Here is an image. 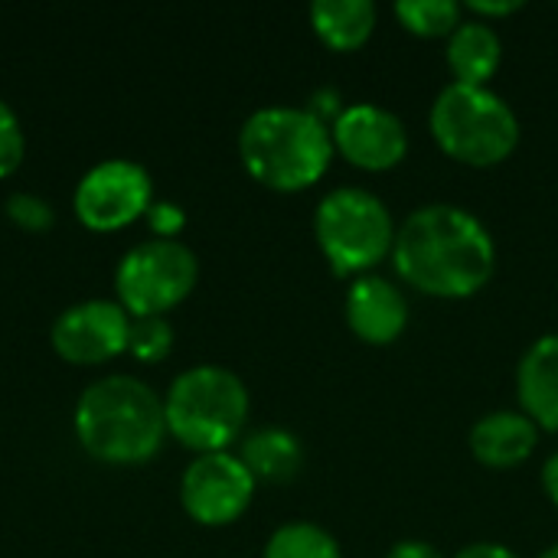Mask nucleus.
Returning <instances> with one entry per match:
<instances>
[{"label": "nucleus", "instance_id": "9d476101", "mask_svg": "<svg viewBox=\"0 0 558 558\" xmlns=\"http://www.w3.org/2000/svg\"><path fill=\"white\" fill-rule=\"evenodd\" d=\"M131 314L118 301H82L65 307L52 330L49 343L59 360L72 366H101L128 353Z\"/></svg>", "mask_w": 558, "mask_h": 558}, {"label": "nucleus", "instance_id": "20e7f679", "mask_svg": "<svg viewBox=\"0 0 558 558\" xmlns=\"http://www.w3.org/2000/svg\"><path fill=\"white\" fill-rule=\"evenodd\" d=\"M167 432L196 454L229 451L248 418V389L226 366H193L163 396Z\"/></svg>", "mask_w": 558, "mask_h": 558}, {"label": "nucleus", "instance_id": "0eeeda50", "mask_svg": "<svg viewBox=\"0 0 558 558\" xmlns=\"http://www.w3.org/2000/svg\"><path fill=\"white\" fill-rule=\"evenodd\" d=\"M196 281L199 262L180 239H147L114 268V294L131 317H163L193 294Z\"/></svg>", "mask_w": 558, "mask_h": 558}, {"label": "nucleus", "instance_id": "393cba45", "mask_svg": "<svg viewBox=\"0 0 558 558\" xmlns=\"http://www.w3.org/2000/svg\"><path fill=\"white\" fill-rule=\"evenodd\" d=\"M520 7H523L520 0H500V3L471 0V3H468V10H471V13H477L481 20H487V16H510V13H517Z\"/></svg>", "mask_w": 558, "mask_h": 558}, {"label": "nucleus", "instance_id": "f03ea898", "mask_svg": "<svg viewBox=\"0 0 558 558\" xmlns=\"http://www.w3.org/2000/svg\"><path fill=\"white\" fill-rule=\"evenodd\" d=\"M167 435L163 399L137 376H105L75 402V438L101 464H144Z\"/></svg>", "mask_w": 558, "mask_h": 558}, {"label": "nucleus", "instance_id": "bb28decb", "mask_svg": "<svg viewBox=\"0 0 558 558\" xmlns=\"http://www.w3.org/2000/svg\"><path fill=\"white\" fill-rule=\"evenodd\" d=\"M386 558H441V556H438V549H435V546L409 539V543H399V546H392Z\"/></svg>", "mask_w": 558, "mask_h": 558}, {"label": "nucleus", "instance_id": "5701e85b", "mask_svg": "<svg viewBox=\"0 0 558 558\" xmlns=\"http://www.w3.org/2000/svg\"><path fill=\"white\" fill-rule=\"evenodd\" d=\"M147 226L154 232V239H177L180 229L186 226V216L177 203H167V199H154L150 209H147Z\"/></svg>", "mask_w": 558, "mask_h": 558}, {"label": "nucleus", "instance_id": "6e6552de", "mask_svg": "<svg viewBox=\"0 0 558 558\" xmlns=\"http://www.w3.org/2000/svg\"><path fill=\"white\" fill-rule=\"evenodd\" d=\"M154 203V180L147 167L128 157L95 163L75 186L72 206L85 229L118 232L147 216Z\"/></svg>", "mask_w": 558, "mask_h": 558}, {"label": "nucleus", "instance_id": "39448f33", "mask_svg": "<svg viewBox=\"0 0 558 558\" xmlns=\"http://www.w3.org/2000/svg\"><path fill=\"white\" fill-rule=\"evenodd\" d=\"M438 147L468 167H497L520 144L517 111L490 88L451 82L438 92L432 114Z\"/></svg>", "mask_w": 558, "mask_h": 558}, {"label": "nucleus", "instance_id": "423d86ee", "mask_svg": "<svg viewBox=\"0 0 558 558\" xmlns=\"http://www.w3.org/2000/svg\"><path fill=\"white\" fill-rule=\"evenodd\" d=\"M314 235L337 275H360L392 255L396 222L376 193L340 186L317 203Z\"/></svg>", "mask_w": 558, "mask_h": 558}, {"label": "nucleus", "instance_id": "aec40b11", "mask_svg": "<svg viewBox=\"0 0 558 558\" xmlns=\"http://www.w3.org/2000/svg\"><path fill=\"white\" fill-rule=\"evenodd\" d=\"M173 350V327L167 317H131L128 353L141 363H160Z\"/></svg>", "mask_w": 558, "mask_h": 558}, {"label": "nucleus", "instance_id": "c85d7f7f", "mask_svg": "<svg viewBox=\"0 0 558 558\" xmlns=\"http://www.w3.org/2000/svg\"><path fill=\"white\" fill-rule=\"evenodd\" d=\"M539 558H558V543L556 546H549V549H546V553H543Z\"/></svg>", "mask_w": 558, "mask_h": 558}, {"label": "nucleus", "instance_id": "a211bd4d", "mask_svg": "<svg viewBox=\"0 0 558 558\" xmlns=\"http://www.w3.org/2000/svg\"><path fill=\"white\" fill-rule=\"evenodd\" d=\"M262 558H343V553L327 530L298 520L271 533Z\"/></svg>", "mask_w": 558, "mask_h": 558}, {"label": "nucleus", "instance_id": "f8f14e48", "mask_svg": "<svg viewBox=\"0 0 558 558\" xmlns=\"http://www.w3.org/2000/svg\"><path fill=\"white\" fill-rule=\"evenodd\" d=\"M347 324L363 343L389 347L402 337L409 324V301L392 281L379 275H363L347 291Z\"/></svg>", "mask_w": 558, "mask_h": 558}, {"label": "nucleus", "instance_id": "412c9836", "mask_svg": "<svg viewBox=\"0 0 558 558\" xmlns=\"http://www.w3.org/2000/svg\"><path fill=\"white\" fill-rule=\"evenodd\" d=\"M26 157V134L16 111L0 98V180L13 177Z\"/></svg>", "mask_w": 558, "mask_h": 558}, {"label": "nucleus", "instance_id": "2eb2a0df", "mask_svg": "<svg viewBox=\"0 0 558 558\" xmlns=\"http://www.w3.org/2000/svg\"><path fill=\"white\" fill-rule=\"evenodd\" d=\"M500 62H504V43L490 23L464 20L448 36V65L454 72V82L487 88V82L497 75Z\"/></svg>", "mask_w": 558, "mask_h": 558}, {"label": "nucleus", "instance_id": "dca6fc26", "mask_svg": "<svg viewBox=\"0 0 558 558\" xmlns=\"http://www.w3.org/2000/svg\"><path fill=\"white\" fill-rule=\"evenodd\" d=\"M314 33L340 52H353L369 43L376 33V3L373 0H317L311 7Z\"/></svg>", "mask_w": 558, "mask_h": 558}, {"label": "nucleus", "instance_id": "4be33fe9", "mask_svg": "<svg viewBox=\"0 0 558 558\" xmlns=\"http://www.w3.org/2000/svg\"><path fill=\"white\" fill-rule=\"evenodd\" d=\"M3 209L10 216V222L20 226L23 232H46L56 222L52 206L43 196H36V193H10Z\"/></svg>", "mask_w": 558, "mask_h": 558}, {"label": "nucleus", "instance_id": "4468645a", "mask_svg": "<svg viewBox=\"0 0 558 558\" xmlns=\"http://www.w3.org/2000/svg\"><path fill=\"white\" fill-rule=\"evenodd\" d=\"M517 392L523 412L546 432H558V333L539 337L520 360Z\"/></svg>", "mask_w": 558, "mask_h": 558}, {"label": "nucleus", "instance_id": "1a4fd4ad", "mask_svg": "<svg viewBox=\"0 0 558 558\" xmlns=\"http://www.w3.org/2000/svg\"><path fill=\"white\" fill-rule=\"evenodd\" d=\"M255 497V477L239 454L216 451L196 454L180 481V504L186 517L199 526H229L235 523Z\"/></svg>", "mask_w": 558, "mask_h": 558}, {"label": "nucleus", "instance_id": "9b49d317", "mask_svg": "<svg viewBox=\"0 0 558 558\" xmlns=\"http://www.w3.org/2000/svg\"><path fill=\"white\" fill-rule=\"evenodd\" d=\"M333 150H340L353 167L383 173L405 160L409 131L399 114L383 105H347L343 114L330 124Z\"/></svg>", "mask_w": 558, "mask_h": 558}, {"label": "nucleus", "instance_id": "ddd939ff", "mask_svg": "<svg viewBox=\"0 0 558 558\" xmlns=\"http://www.w3.org/2000/svg\"><path fill=\"white\" fill-rule=\"evenodd\" d=\"M539 425L526 412H490L471 428V454L490 471H510L533 458Z\"/></svg>", "mask_w": 558, "mask_h": 558}, {"label": "nucleus", "instance_id": "f3484780", "mask_svg": "<svg viewBox=\"0 0 558 558\" xmlns=\"http://www.w3.org/2000/svg\"><path fill=\"white\" fill-rule=\"evenodd\" d=\"M239 458L248 468V474L255 477V484L258 481L262 484H288L298 477V471L304 464V448L284 428H262L242 441Z\"/></svg>", "mask_w": 558, "mask_h": 558}, {"label": "nucleus", "instance_id": "b1692460", "mask_svg": "<svg viewBox=\"0 0 558 558\" xmlns=\"http://www.w3.org/2000/svg\"><path fill=\"white\" fill-rule=\"evenodd\" d=\"M307 111L317 114V118L327 124L330 118L337 121V118L343 114V101H340V95H337L333 88H324V92H317V95L311 98V108H307Z\"/></svg>", "mask_w": 558, "mask_h": 558}, {"label": "nucleus", "instance_id": "a878e982", "mask_svg": "<svg viewBox=\"0 0 558 558\" xmlns=\"http://www.w3.org/2000/svg\"><path fill=\"white\" fill-rule=\"evenodd\" d=\"M454 558H520L513 549L507 546H497V543H474L468 549H461Z\"/></svg>", "mask_w": 558, "mask_h": 558}, {"label": "nucleus", "instance_id": "cd10ccee", "mask_svg": "<svg viewBox=\"0 0 558 558\" xmlns=\"http://www.w3.org/2000/svg\"><path fill=\"white\" fill-rule=\"evenodd\" d=\"M543 490H546V497L558 507V451L546 461V468H543Z\"/></svg>", "mask_w": 558, "mask_h": 558}, {"label": "nucleus", "instance_id": "6ab92c4d", "mask_svg": "<svg viewBox=\"0 0 558 558\" xmlns=\"http://www.w3.org/2000/svg\"><path fill=\"white\" fill-rule=\"evenodd\" d=\"M396 16L402 20L409 33L425 36V39L451 36L464 23L461 7L454 0H399Z\"/></svg>", "mask_w": 558, "mask_h": 558}, {"label": "nucleus", "instance_id": "7ed1b4c3", "mask_svg": "<svg viewBox=\"0 0 558 558\" xmlns=\"http://www.w3.org/2000/svg\"><path fill=\"white\" fill-rule=\"evenodd\" d=\"M239 157L248 177L275 193L307 190L333 160L330 124L307 108H258L239 131Z\"/></svg>", "mask_w": 558, "mask_h": 558}, {"label": "nucleus", "instance_id": "f257e3e1", "mask_svg": "<svg viewBox=\"0 0 558 558\" xmlns=\"http://www.w3.org/2000/svg\"><path fill=\"white\" fill-rule=\"evenodd\" d=\"M392 262L409 288L428 298L461 301L490 281L497 248L474 213L451 203H432L396 229Z\"/></svg>", "mask_w": 558, "mask_h": 558}]
</instances>
